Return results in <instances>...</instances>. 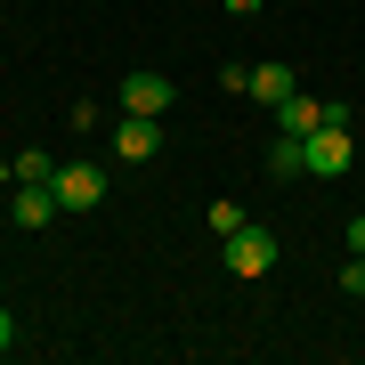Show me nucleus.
<instances>
[{
  "label": "nucleus",
  "instance_id": "obj_5",
  "mask_svg": "<svg viewBox=\"0 0 365 365\" xmlns=\"http://www.w3.org/2000/svg\"><path fill=\"white\" fill-rule=\"evenodd\" d=\"M122 114H155V122H170V81H163V73H130V81H122Z\"/></svg>",
  "mask_w": 365,
  "mask_h": 365
},
{
  "label": "nucleus",
  "instance_id": "obj_9",
  "mask_svg": "<svg viewBox=\"0 0 365 365\" xmlns=\"http://www.w3.org/2000/svg\"><path fill=\"white\" fill-rule=\"evenodd\" d=\"M300 170H309L300 138H276V146H268V179H300Z\"/></svg>",
  "mask_w": 365,
  "mask_h": 365
},
{
  "label": "nucleus",
  "instance_id": "obj_11",
  "mask_svg": "<svg viewBox=\"0 0 365 365\" xmlns=\"http://www.w3.org/2000/svg\"><path fill=\"white\" fill-rule=\"evenodd\" d=\"M203 220H211V235H235V227H244V211H235V203H211Z\"/></svg>",
  "mask_w": 365,
  "mask_h": 365
},
{
  "label": "nucleus",
  "instance_id": "obj_7",
  "mask_svg": "<svg viewBox=\"0 0 365 365\" xmlns=\"http://www.w3.org/2000/svg\"><path fill=\"white\" fill-rule=\"evenodd\" d=\"M57 211H66V203H57V187L41 179V187H16V203H9V220H16V227H49Z\"/></svg>",
  "mask_w": 365,
  "mask_h": 365
},
{
  "label": "nucleus",
  "instance_id": "obj_15",
  "mask_svg": "<svg viewBox=\"0 0 365 365\" xmlns=\"http://www.w3.org/2000/svg\"><path fill=\"white\" fill-rule=\"evenodd\" d=\"M227 16H260V0H227Z\"/></svg>",
  "mask_w": 365,
  "mask_h": 365
},
{
  "label": "nucleus",
  "instance_id": "obj_14",
  "mask_svg": "<svg viewBox=\"0 0 365 365\" xmlns=\"http://www.w3.org/2000/svg\"><path fill=\"white\" fill-rule=\"evenodd\" d=\"M349 252H365V211H357V220H349Z\"/></svg>",
  "mask_w": 365,
  "mask_h": 365
},
{
  "label": "nucleus",
  "instance_id": "obj_2",
  "mask_svg": "<svg viewBox=\"0 0 365 365\" xmlns=\"http://www.w3.org/2000/svg\"><path fill=\"white\" fill-rule=\"evenodd\" d=\"M220 252H227V276H268L276 268V235L268 227H235V235H220Z\"/></svg>",
  "mask_w": 365,
  "mask_h": 365
},
{
  "label": "nucleus",
  "instance_id": "obj_6",
  "mask_svg": "<svg viewBox=\"0 0 365 365\" xmlns=\"http://www.w3.org/2000/svg\"><path fill=\"white\" fill-rule=\"evenodd\" d=\"M268 114H276V130H284V138H309V130H325V106H317L309 90H292V98H276Z\"/></svg>",
  "mask_w": 365,
  "mask_h": 365
},
{
  "label": "nucleus",
  "instance_id": "obj_3",
  "mask_svg": "<svg viewBox=\"0 0 365 365\" xmlns=\"http://www.w3.org/2000/svg\"><path fill=\"white\" fill-rule=\"evenodd\" d=\"M49 187H57L66 211H98V203H106V170H98V163H57Z\"/></svg>",
  "mask_w": 365,
  "mask_h": 365
},
{
  "label": "nucleus",
  "instance_id": "obj_8",
  "mask_svg": "<svg viewBox=\"0 0 365 365\" xmlns=\"http://www.w3.org/2000/svg\"><path fill=\"white\" fill-rule=\"evenodd\" d=\"M292 90H300V73H292V66H276V57H268V66H252V81H244V98H260V106L292 98Z\"/></svg>",
  "mask_w": 365,
  "mask_h": 365
},
{
  "label": "nucleus",
  "instance_id": "obj_12",
  "mask_svg": "<svg viewBox=\"0 0 365 365\" xmlns=\"http://www.w3.org/2000/svg\"><path fill=\"white\" fill-rule=\"evenodd\" d=\"M341 292H357V300H365V252H349V268H341Z\"/></svg>",
  "mask_w": 365,
  "mask_h": 365
},
{
  "label": "nucleus",
  "instance_id": "obj_4",
  "mask_svg": "<svg viewBox=\"0 0 365 365\" xmlns=\"http://www.w3.org/2000/svg\"><path fill=\"white\" fill-rule=\"evenodd\" d=\"M155 146H163V122L155 114H122L114 122V155L122 163H155Z\"/></svg>",
  "mask_w": 365,
  "mask_h": 365
},
{
  "label": "nucleus",
  "instance_id": "obj_10",
  "mask_svg": "<svg viewBox=\"0 0 365 365\" xmlns=\"http://www.w3.org/2000/svg\"><path fill=\"white\" fill-rule=\"evenodd\" d=\"M9 179H16V187H41V179H57V163L41 155V146H25V155L9 163Z\"/></svg>",
  "mask_w": 365,
  "mask_h": 365
},
{
  "label": "nucleus",
  "instance_id": "obj_1",
  "mask_svg": "<svg viewBox=\"0 0 365 365\" xmlns=\"http://www.w3.org/2000/svg\"><path fill=\"white\" fill-rule=\"evenodd\" d=\"M300 155H309V179H341L357 163V138H349V122H325V130L300 138Z\"/></svg>",
  "mask_w": 365,
  "mask_h": 365
},
{
  "label": "nucleus",
  "instance_id": "obj_13",
  "mask_svg": "<svg viewBox=\"0 0 365 365\" xmlns=\"http://www.w3.org/2000/svg\"><path fill=\"white\" fill-rule=\"evenodd\" d=\"M9 349H16V317L0 309V357H9Z\"/></svg>",
  "mask_w": 365,
  "mask_h": 365
}]
</instances>
